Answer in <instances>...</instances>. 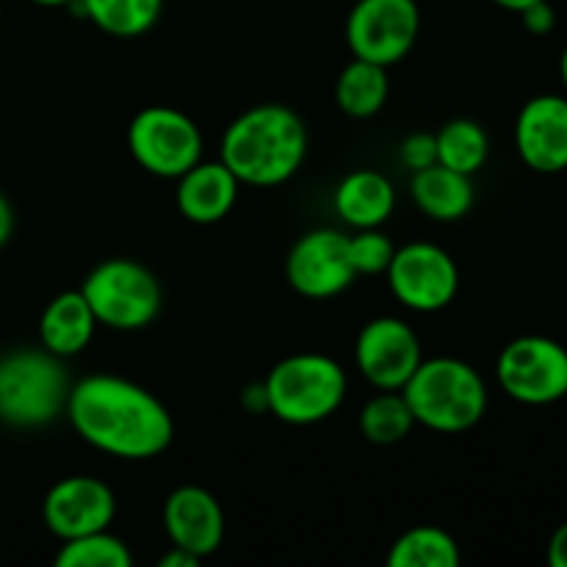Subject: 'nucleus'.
I'll return each mask as SVG.
<instances>
[{
  "label": "nucleus",
  "mask_w": 567,
  "mask_h": 567,
  "mask_svg": "<svg viewBox=\"0 0 567 567\" xmlns=\"http://www.w3.org/2000/svg\"><path fill=\"white\" fill-rule=\"evenodd\" d=\"M64 413L89 446L116 460H153L175 441L169 410L147 388L122 377H83L70 388Z\"/></svg>",
  "instance_id": "1"
},
{
  "label": "nucleus",
  "mask_w": 567,
  "mask_h": 567,
  "mask_svg": "<svg viewBox=\"0 0 567 567\" xmlns=\"http://www.w3.org/2000/svg\"><path fill=\"white\" fill-rule=\"evenodd\" d=\"M308 155V127L282 103H260L227 125L221 136V164L244 186L271 188L291 181Z\"/></svg>",
  "instance_id": "2"
},
{
  "label": "nucleus",
  "mask_w": 567,
  "mask_h": 567,
  "mask_svg": "<svg viewBox=\"0 0 567 567\" xmlns=\"http://www.w3.org/2000/svg\"><path fill=\"white\" fill-rule=\"evenodd\" d=\"M402 393L415 424L446 435L474 430L487 413L485 380L474 365L457 358L421 360Z\"/></svg>",
  "instance_id": "3"
},
{
  "label": "nucleus",
  "mask_w": 567,
  "mask_h": 567,
  "mask_svg": "<svg viewBox=\"0 0 567 567\" xmlns=\"http://www.w3.org/2000/svg\"><path fill=\"white\" fill-rule=\"evenodd\" d=\"M347 371L319 352L291 354L266 374V410L291 426H310L330 419L347 399Z\"/></svg>",
  "instance_id": "4"
},
{
  "label": "nucleus",
  "mask_w": 567,
  "mask_h": 567,
  "mask_svg": "<svg viewBox=\"0 0 567 567\" xmlns=\"http://www.w3.org/2000/svg\"><path fill=\"white\" fill-rule=\"evenodd\" d=\"M70 377L48 349H17L0 358V421L39 430L66 410Z\"/></svg>",
  "instance_id": "5"
},
{
  "label": "nucleus",
  "mask_w": 567,
  "mask_h": 567,
  "mask_svg": "<svg viewBox=\"0 0 567 567\" xmlns=\"http://www.w3.org/2000/svg\"><path fill=\"white\" fill-rule=\"evenodd\" d=\"M81 293L97 324L120 332H136L153 324L164 299L153 271L131 258H109L94 266L83 280Z\"/></svg>",
  "instance_id": "6"
},
{
  "label": "nucleus",
  "mask_w": 567,
  "mask_h": 567,
  "mask_svg": "<svg viewBox=\"0 0 567 567\" xmlns=\"http://www.w3.org/2000/svg\"><path fill=\"white\" fill-rule=\"evenodd\" d=\"M127 150L144 172L177 181L203 161V133L183 111L147 105L127 125Z\"/></svg>",
  "instance_id": "7"
},
{
  "label": "nucleus",
  "mask_w": 567,
  "mask_h": 567,
  "mask_svg": "<svg viewBox=\"0 0 567 567\" xmlns=\"http://www.w3.org/2000/svg\"><path fill=\"white\" fill-rule=\"evenodd\" d=\"M498 385L509 399L532 408L567 396V349L546 336H520L502 349Z\"/></svg>",
  "instance_id": "8"
},
{
  "label": "nucleus",
  "mask_w": 567,
  "mask_h": 567,
  "mask_svg": "<svg viewBox=\"0 0 567 567\" xmlns=\"http://www.w3.org/2000/svg\"><path fill=\"white\" fill-rule=\"evenodd\" d=\"M421 33L415 0H358L347 17V44L354 59L393 66L408 59Z\"/></svg>",
  "instance_id": "9"
},
{
  "label": "nucleus",
  "mask_w": 567,
  "mask_h": 567,
  "mask_svg": "<svg viewBox=\"0 0 567 567\" xmlns=\"http://www.w3.org/2000/svg\"><path fill=\"white\" fill-rule=\"evenodd\" d=\"M385 275L393 297L415 313H437L449 308L460 291L457 264L446 249L430 241L399 247Z\"/></svg>",
  "instance_id": "10"
},
{
  "label": "nucleus",
  "mask_w": 567,
  "mask_h": 567,
  "mask_svg": "<svg viewBox=\"0 0 567 567\" xmlns=\"http://www.w3.org/2000/svg\"><path fill=\"white\" fill-rule=\"evenodd\" d=\"M424 360L421 338L408 321L380 316L360 330L354 363L363 380L377 391H402Z\"/></svg>",
  "instance_id": "11"
},
{
  "label": "nucleus",
  "mask_w": 567,
  "mask_h": 567,
  "mask_svg": "<svg viewBox=\"0 0 567 567\" xmlns=\"http://www.w3.org/2000/svg\"><path fill=\"white\" fill-rule=\"evenodd\" d=\"M286 277L293 291L305 299H332L354 282L349 260V236L341 230H310L291 247Z\"/></svg>",
  "instance_id": "12"
},
{
  "label": "nucleus",
  "mask_w": 567,
  "mask_h": 567,
  "mask_svg": "<svg viewBox=\"0 0 567 567\" xmlns=\"http://www.w3.org/2000/svg\"><path fill=\"white\" fill-rule=\"evenodd\" d=\"M116 515L114 491L97 476H66L42 502L44 526L64 540L109 529Z\"/></svg>",
  "instance_id": "13"
},
{
  "label": "nucleus",
  "mask_w": 567,
  "mask_h": 567,
  "mask_svg": "<svg viewBox=\"0 0 567 567\" xmlns=\"http://www.w3.org/2000/svg\"><path fill=\"white\" fill-rule=\"evenodd\" d=\"M515 150L529 169L557 175L567 169V97L537 94L515 120Z\"/></svg>",
  "instance_id": "14"
},
{
  "label": "nucleus",
  "mask_w": 567,
  "mask_h": 567,
  "mask_svg": "<svg viewBox=\"0 0 567 567\" xmlns=\"http://www.w3.org/2000/svg\"><path fill=\"white\" fill-rule=\"evenodd\" d=\"M164 532L172 546L197 559L219 551L225 540V513L214 493L197 485H183L164 502Z\"/></svg>",
  "instance_id": "15"
},
{
  "label": "nucleus",
  "mask_w": 567,
  "mask_h": 567,
  "mask_svg": "<svg viewBox=\"0 0 567 567\" xmlns=\"http://www.w3.org/2000/svg\"><path fill=\"white\" fill-rule=\"evenodd\" d=\"M238 188L241 183L221 161H199L186 175L177 177V210L194 225H214L230 214Z\"/></svg>",
  "instance_id": "16"
},
{
  "label": "nucleus",
  "mask_w": 567,
  "mask_h": 567,
  "mask_svg": "<svg viewBox=\"0 0 567 567\" xmlns=\"http://www.w3.org/2000/svg\"><path fill=\"white\" fill-rule=\"evenodd\" d=\"M336 214L354 230L380 227L391 219L396 208V192L393 183L382 172L358 169L349 172L336 188Z\"/></svg>",
  "instance_id": "17"
},
{
  "label": "nucleus",
  "mask_w": 567,
  "mask_h": 567,
  "mask_svg": "<svg viewBox=\"0 0 567 567\" xmlns=\"http://www.w3.org/2000/svg\"><path fill=\"white\" fill-rule=\"evenodd\" d=\"M92 308L81 291H64L48 302L39 319V341L42 349H48L55 358H75L89 347L94 336Z\"/></svg>",
  "instance_id": "18"
},
{
  "label": "nucleus",
  "mask_w": 567,
  "mask_h": 567,
  "mask_svg": "<svg viewBox=\"0 0 567 567\" xmlns=\"http://www.w3.org/2000/svg\"><path fill=\"white\" fill-rule=\"evenodd\" d=\"M410 194L421 214L435 221H457L474 208V183L463 172H454L443 164L413 172Z\"/></svg>",
  "instance_id": "19"
},
{
  "label": "nucleus",
  "mask_w": 567,
  "mask_h": 567,
  "mask_svg": "<svg viewBox=\"0 0 567 567\" xmlns=\"http://www.w3.org/2000/svg\"><path fill=\"white\" fill-rule=\"evenodd\" d=\"M391 94L388 66L371 64V61L354 59L341 70L336 83L338 109L354 120H369L380 114Z\"/></svg>",
  "instance_id": "20"
},
{
  "label": "nucleus",
  "mask_w": 567,
  "mask_h": 567,
  "mask_svg": "<svg viewBox=\"0 0 567 567\" xmlns=\"http://www.w3.org/2000/svg\"><path fill=\"white\" fill-rule=\"evenodd\" d=\"M70 6L109 37L136 39L158 22L164 0H72Z\"/></svg>",
  "instance_id": "21"
},
{
  "label": "nucleus",
  "mask_w": 567,
  "mask_h": 567,
  "mask_svg": "<svg viewBox=\"0 0 567 567\" xmlns=\"http://www.w3.org/2000/svg\"><path fill=\"white\" fill-rule=\"evenodd\" d=\"M460 559L457 540L441 526L408 529L388 551V567H454Z\"/></svg>",
  "instance_id": "22"
},
{
  "label": "nucleus",
  "mask_w": 567,
  "mask_h": 567,
  "mask_svg": "<svg viewBox=\"0 0 567 567\" xmlns=\"http://www.w3.org/2000/svg\"><path fill=\"white\" fill-rule=\"evenodd\" d=\"M437 142V164L449 166L454 172H463V175L474 177L482 166L487 164V155H491V138L487 131L474 120H460L446 122L441 131L435 133Z\"/></svg>",
  "instance_id": "23"
},
{
  "label": "nucleus",
  "mask_w": 567,
  "mask_h": 567,
  "mask_svg": "<svg viewBox=\"0 0 567 567\" xmlns=\"http://www.w3.org/2000/svg\"><path fill=\"white\" fill-rule=\"evenodd\" d=\"M415 419L402 391H380L360 413V432L365 441L393 446L413 432Z\"/></svg>",
  "instance_id": "24"
},
{
  "label": "nucleus",
  "mask_w": 567,
  "mask_h": 567,
  "mask_svg": "<svg viewBox=\"0 0 567 567\" xmlns=\"http://www.w3.org/2000/svg\"><path fill=\"white\" fill-rule=\"evenodd\" d=\"M59 567H131L133 554L125 543L109 529L61 543L55 554Z\"/></svg>",
  "instance_id": "25"
},
{
  "label": "nucleus",
  "mask_w": 567,
  "mask_h": 567,
  "mask_svg": "<svg viewBox=\"0 0 567 567\" xmlns=\"http://www.w3.org/2000/svg\"><path fill=\"white\" fill-rule=\"evenodd\" d=\"M393 252L396 247L380 227H369V230H358L354 236H349V260H352L354 275H385Z\"/></svg>",
  "instance_id": "26"
},
{
  "label": "nucleus",
  "mask_w": 567,
  "mask_h": 567,
  "mask_svg": "<svg viewBox=\"0 0 567 567\" xmlns=\"http://www.w3.org/2000/svg\"><path fill=\"white\" fill-rule=\"evenodd\" d=\"M399 161H402L410 172H419L437 164L435 133H410L402 142V147H399Z\"/></svg>",
  "instance_id": "27"
},
{
  "label": "nucleus",
  "mask_w": 567,
  "mask_h": 567,
  "mask_svg": "<svg viewBox=\"0 0 567 567\" xmlns=\"http://www.w3.org/2000/svg\"><path fill=\"white\" fill-rule=\"evenodd\" d=\"M520 20H524L526 31L535 33V37H546V33H551L554 25H557V14H554L548 0H537V3L526 6V9L520 11Z\"/></svg>",
  "instance_id": "28"
},
{
  "label": "nucleus",
  "mask_w": 567,
  "mask_h": 567,
  "mask_svg": "<svg viewBox=\"0 0 567 567\" xmlns=\"http://www.w3.org/2000/svg\"><path fill=\"white\" fill-rule=\"evenodd\" d=\"M548 565L567 567V520L554 532L551 540H548Z\"/></svg>",
  "instance_id": "29"
},
{
  "label": "nucleus",
  "mask_w": 567,
  "mask_h": 567,
  "mask_svg": "<svg viewBox=\"0 0 567 567\" xmlns=\"http://www.w3.org/2000/svg\"><path fill=\"white\" fill-rule=\"evenodd\" d=\"M11 233H14V208H11V203L6 199V194L0 192V249L9 244Z\"/></svg>",
  "instance_id": "30"
},
{
  "label": "nucleus",
  "mask_w": 567,
  "mask_h": 567,
  "mask_svg": "<svg viewBox=\"0 0 567 567\" xmlns=\"http://www.w3.org/2000/svg\"><path fill=\"white\" fill-rule=\"evenodd\" d=\"M199 563H203V559H197L194 554L183 551V548L177 546H172V551L161 557V567H197Z\"/></svg>",
  "instance_id": "31"
},
{
  "label": "nucleus",
  "mask_w": 567,
  "mask_h": 567,
  "mask_svg": "<svg viewBox=\"0 0 567 567\" xmlns=\"http://www.w3.org/2000/svg\"><path fill=\"white\" fill-rule=\"evenodd\" d=\"M244 404H247L249 410H255L258 413L260 408L266 410V393H264V382H258V385L249 388L247 393H244Z\"/></svg>",
  "instance_id": "32"
},
{
  "label": "nucleus",
  "mask_w": 567,
  "mask_h": 567,
  "mask_svg": "<svg viewBox=\"0 0 567 567\" xmlns=\"http://www.w3.org/2000/svg\"><path fill=\"white\" fill-rule=\"evenodd\" d=\"M493 3L502 6V9H507V11H515V14H520V11H524L526 6L537 3V0H493Z\"/></svg>",
  "instance_id": "33"
},
{
  "label": "nucleus",
  "mask_w": 567,
  "mask_h": 567,
  "mask_svg": "<svg viewBox=\"0 0 567 567\" xmlns=\"http://www.w3.org/2000/svg\"><path fill=\"white\" fill-rule=\"evenodd\" d=\"M37 6H48V9H55V6H70L72 0H31Z\"/></svg>",
  "instance_id": "34"
},
{
  "label": "nucleus",
  "mask_w": 567,
  "mask_h": 567,
  "mask_svg": "<svg viewBox=\"0 0 567 567\" xmlns=\"http://www.w3.org/2000/svg\"><path fill=\"white\" fill-rule=\"evenodd\" d=\"M559 78H563V83H565V89H567V44H565V50H563V59H559Z\"/></svg>",
  "instance_id": "35"
}]
</instances>
